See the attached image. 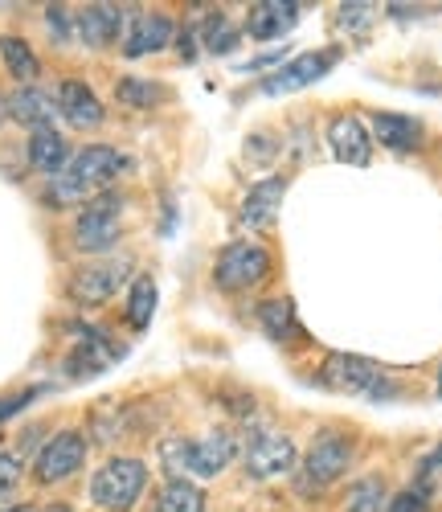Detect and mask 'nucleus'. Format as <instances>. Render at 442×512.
<instances>
[{
	"mask_svg": "<svg viewBox=\"0 0 442 512\" xmlns=\"http://www.w3.org/2000/svg\"><path fill=\"white\" fill-rule=\"evenodd\" d=\"M58 115H62L70 127H78V132H86V127H99L107 111H103L99 95L86 87V82L66 78L62 87H58Z\"/></svg>",
	"mask_w": 442,
	"mask_h": 512,
	"instance_id": "nucleus-15",
	"label": "nucleus"
},
{
	"mask_svg": "<svg viewBox=\"0 0 442 512\" xmlns=\"http://www.w3.org/2000/svg\"><path fill=\"white\" fill-rule=\"evenodd\" d=\"M438 398H442V369H438Z\"/></svg>",
	"mask_w": 442,
	"mask_h": 512,
	"instance_id": "nucleus-39",
	"label": "nucleus"
},
{
	"mask_svg": "<svg viewBox=\"0 0 442 512\" xmlns=\"http://www.w3.org/2000/svg\"><path fill=\"white\" fill-rule=\"evenodd\" d=\"M295 439L291 435H279V431H254L246 439V451H242V463H246V476L250 480H275V476H287L295 472Z\"/></svg>",
	"mask_w": 442,
	"mask_h": 512,
	"instance_id": "nucleus-7",
	"label": "nucleus"
},
{
	"mask_svg": "<svg viewBox=\"0 0 442 512\" xmlns=\"http://www.w3.org/2000/svg\"><path fill=\"white\" fill-rule=\"evenodd\" d=\"M123 152L107 148V144H91V148H82L66 160V168L58 177H50V209H70V205H86V201H95L99 193H107V185L119 177V168H123Z\"/></svg>",
	"mask_w": 442,
	"mask_h": 512,
	"instance_id": "nucleus-1",
	"label": "nucleus"
},
{
	"mask_svg": "<svg viewBox=\"0 0 442 512\" xmlns=\"http://www.w3.org/2000/svg\"><path fill=\"white\" fill-rule=\"evenodd\" d=\"M86 463V435L82 431H58L33 459V480L37 484H62Z\"/></svg>",
	"mask_w": 442,
	"mask_h": 512,
	"instance_id": "nucleus-10",
	"label": "nucleus"
},
{
	"mask_svg": "<svg viewBox=\"0 0 442 512\" xmlns=\"http://www.w3.org/2000/svg\"><path fill=\"white\" fill-rule=\"evenodd\" d=\"M373 17H377V5H361V0H352V5H340L336 25L344 33H352V37H365L369 25H373Z\"/></svg>",
	"mask_w": 442,
	"mask_h": 512,
	"instance_id": "nucleus-29",
	"label": "nucleus"
},
{
	"mask_svg": "<svg viewBox=\"0 0 442 512\" xmlns=\"http://www.w3.org/2000/svg\"><path fill=\"white\" fill-rule=\"evenodd\" d=\"M172 37H176L172 17H164V13H136V17H131V29H127V41H123V54L127 58L160 54Z\"/></svg>",
	"mask_w": 442,
	"mask_h": 512,
	"instance_id": "nucleus-16",
	"label": "nucleus"
},
{
	"mask_svg": "<svg viewBox=\"0 0 442 512\" xmlns=\"http://www.w3.org/2000/svg\"><path fill=\"white\" fill-rule=\"evenodd\" d=\"M144 488H148V467L140 459H131V455H119V459H107L95 472L91 500L103 512H127V508H136Z\"/></svg>",
	"mask_w": 442,
	"mask_h": 512,
	"instance_id": "nucleus-4",
	"label": "nucleus"
},
{
	"mask_svg": "<svg viewBox=\"0 0 442 512\" xmlns=\"http://www.w3.org/2000/svg\"><path fill=\"white\" fill-rule=\"evenodd\" d=\"M127 275H131V259H103L91 267H78L70 279V300L82 308H99L127 283Z\"/></svg>",
	"mask_w": 442,
	"mask_h": 512,
	"instance_id": "nucleus-9",
	"label": "nucleus"
},
{
	"mask_svg": "<svg viewBox=\"0 0 442 512\" xmlns=\"http://www.w3.org/2000/svg\"><path fill=\"white\" fill-rule=\"evenodd\" d=\"M9 119V99H0V123Z\"/></svg>",
	"mask_w": 442,
	"mask_h": 512,
	"instance_id": "nucleus-37",
	"label": "nucleus"
},
{
	"mask_svg": "<svg viewBox=\"0 0 442 512\" xmlns=\"http://www.w3.org/2000/svg\"><path fill=\"white\" fill-rule=\"evenodd\" d=\"M41 512H70V504H50V508H41Z\"/></svg>",
	"mask_w": 442,
	"mask_h": 512,
	"instance_id": "nucleus-38",
	"label": "nucleus"
},
{
	"mask_svg": "<svg viewBox=\"0 0 442 512\" xmlns=\"http://www.w3.org/2000/svg\"><path fill=\"white\" fill-rule=\"evenodd\" d=\"M0 512H41V508H33V504H13V508H0Z\"/></svg>",
	"mask_w": 442,
	"mask_h": 512,
	"instance_id": "nucleus-36",
	"label": "nucleus"
},
{
	"mask_svg": "<svg viewBox=\"0 0 442 512\" xmlns=\"http://www.w3.org/2000/svg\"><path fill=\"white\" fill-rule=\"evenodd\" d=\"M152 312H156V283H152V275H140L127 295V324L144 332L152 324Z\"/></svg>",
	"mask_w": 442,
	"mask_h": 512,
	"instance_id": "nucleus-26",
	"label": "nucleus"
},
{
	"mask_svg": "<svg viewBox=\"0 0 442 512\" xmlns=\"http://www.w3.org/2000/svg\"><path fill=\"white\" fill-rule=\"evenodd\" d=\"M336 62H340V50L299 54V58L283 62L271 78H262V91H267V95H291V91H303V87H312V82H320Z\"/></svg>",
	"mask_w": 442,
	"mask_h": 512,
	"instance_id": "nucleus-11",
	"label": "nucleus"
},
{
	"mask_svg": "<svg viewBox=\"0 0 442 512\" xmlns=\"http://www.w3.org/2000/svg\"><path fill=\"white\" fill-rule=\"evenodd\" d=\"M287 197V177H267L250 185V193L242 197V209H238V226L246 230H267L275 218H279V205Z\"/></svg>",
	"mask_w": 442,
	"mask_h": 512,
	"instance_id": "nucleus-13",
	"label": "nucleus"
},
{
	"mask_svg": "<svg viewBox=\"0 0 442 512\" xmlns=\"http://www.w3.org/2000/svg\"><path fill=\"white\" fill-rule=\"evenodd\" d=\"M271 271H275V259H271L267 246H258V242H230L226 250L217 254V263H213V283L221 291H250L258 283H267Z\"/></svg>",
	"mask_w": 442,
	"mask_h": 512,
	"instance_id": "nucleus-5",
	"label": "nucleus"
},
{
	"mask_svg": "<svg viewBox=\"0 0 442 512\" xmlns=\"http://www.w3.org/2000/svg\"><path fill=\"white\" fill-rule=\"evenodd\" d=\"M348 463H352V443L344 439V435H320L316 443H312V451L303 455V492H320V488H328V484H336L344 472H348Z\"/></svg>",
	"mask_w": 442,
	"mask_h": 512,
	"instance_id": "nucleus-8",
	"label": "nucleus"
},
{
	"mask_svg": "<svg viewBox=\"0 0 442 512\" xmlns=\"http://www.w3.org/2000/svg\"><path fill=\"white\" fill-rule=\"evenodd\" d=\"M78 332H82L78 345H74V353L66 357V373H70V377H95V373H103L115 357H123V349L111 345L107 332H99V328H78Z\"/></svg>",
	"mask_w": 442,
	"mask_h": 512,
	"instance_id": "nucleus-14",
	"label": "nucleus"
},
{
	"mask_svg": "<svg viewBox=\"0 0 442 512\" xmlns=\"http://www.w3.org/2000/svg\"><path fill=\"white\" fill-rule=\"evenodd\" d=\"M115 99L123 103V107H136V111H148V107H156V103H164L168 99V91L164 87H156V82H148V78H119V87H115Z\"/></svg>",
	"mask_w": 442,
	"mask_h": 512,
	"instance_id": "nucleus-27",
	"label": "nucleus"
},
{
	"mask_svg": "<svg viewBox=\"0 0 442 512\" xmlns=\"http://www.w3.org/2000/svg\"><path fill=\"white\" fill-rule=\"evenodd\" d=\"M37 394H46V386H29V390H21V394H5V398H0V422L13 418V414H21Z\"/></svg>",
	"mask_w": 442,
	"mask_h": 512,
	"instance_id": "nucleus-31",
	"label": "nucleus"
},
{
	"mask_svg": "<svg viewBox=\"0 0 442 512\" xmlns=\"http://www.w3.org/2000/svg\"><path fill=\"white\" fill-rule=\"evenodd\" d=\"M0 58H5V66H9V74L21 82V87H33V78L41 74V62H37V54H33V46L25 37H0Z\"/></svg>",
	"mask_w": 442,
	"mask_h": 512,
	"instance_id": "nucleus-22",
	"label": "nucleus"
},
{
	"mask_svg": "<svg viewBox=\"0 0 442 512\" xmlns=\"http://www.w3.org/2000/svg\"><path fill=\"white\" fill-rule=\"evenodd\" d=\"M123 234V197L119 193H99L86 201L74 218V246L82 254H107Z\"/></svg>",
	"mask_w": 442,
	"mask_h": 512,
	"instance_id": "nucleus-6",
	"label": "nucleus"
},
{
	"mask_svg": "<svg viewBox=\"0 0 442 512\" xmlns=\"http://www.w3.org/2000/svg\"><path fill=\"white\" fill-rule=\"evenodd\" d=\"M74 29L91 50H103L111 41H119V33H123V9L119 5H86L74 17Z\"/></svg>",
	"mask_w": 442,
	"mask_h": 512,
	"instance_id": "nucleus-18",
	"label": "nucleus"
},
{
	"mask_svg": "<svg viewBox=\"0 0 442 512\" xmlns=\"http://www.w3.org/2000/svg\"><path fill=\"white\" fill-rule=\"evenodd\" d=\"M234 455H238L234 431H205L201 439L172 435V439L160 443V463H164L168 480H185V476L213 480L234 463Z\"/></svg>",
	"mask_w": 442,
	"mask_h": 512,
	"instance_id": "nucleus-2",
	"label": "nucleus"
},
{
	"mask_svg": "<svg viewBox=\"0 0 442 512\" xmlns=\"http://www.w3.org/2000/svg\"><path fill=\"white\" fill-rule=\"evenodd\" d=\"M283 54H287V50H271V54H262V58H254V62H246V66H242V74H250V70H267V66H275V62H283Z\"/></svg>",
	"mask_w": 442,
	"mask_h": 512,
	"instance_id": "nucleus-34",
	"label": "nucleus"
},
{
	"mask_svg": "<svg viewBox=\"0 0 442 512\" xmlns=\"http://www.w3.org/2000/svg\"><path fill=\"white\" fill-rule=\"evenodd\" d=\"M66 160H70V148H66V140L54 132V127H41V132L29 136V164L37 168V173L58 177L66 168Z\"/></svg>",
	"mask_w": 442,
	"mask_h": 512,
	"instance_id": "nucleus-21",
	"label": "nucleus"
},
{
	"mask_svg": "<svg viewBox=\"0 0 442 512\" xmlns=\"http://www.w3.org/2000/svg\"><path fill=\"white\" fill-rule=\"evenodd\" d=\"M46 21H50V29L58 33V41H70V37H74V17L66 13V5H50Z\"/></svg>",
	"mask_w": 442,
	"mask_h": 512,
	"instance_id": "nucleus-32",
	"label": "nucleus"
},
{
	"mask_svg": "<svg viewBox=\"0 0 442 512\" xmlns=\"http://www.w3.org/2000/svg\"><path fill=\"white\" fill-rule=\"evenodd\" d=\"M328 144H332V156L340 164L365 168L373 160V136L365 132V123L357 115H332L328 119Z\"/></svg>",
	"mask_w": 442,
	"mask_h": 512,
	"instance_id": "nucleus-12",
	"label": "nucleus"
},
{
	"mask_svg": "<svg viewBox=\"0 0 442 512\" xmlns=\"http://www.w3.org/2000/svg\"><path fill=\"white\" fill-rule=\"evenodd\" d=\"M422 136H426V127L414 115H393V111L373 115V140H381V148L389 152H414Z\"/></svg>",
	"mask_w": 442,
	"mask_h": 512,
	"instance_id": "nucleus-20",
	"label": "nucleus"
},
{
	"mask_svg": "<svg viewBox=\"0 0 442 512\" xmlns=\"http://www.w3.org/2000/svg\"><path fill=\"white\" fill-rule=\"evenodd\" d=\"M385 504H389V496H385L381 476H361V480H352L348 492H344V512H381Z\"/></svg>",
	"mask_w": 442,
	"mask_h": 512,
	"instance_id": "nucleus-25",
	"label": "nucleus"
},
{
	"mask_svg": "<svg viewBox=\"0 0 442 512\" xmlns=\"http://www.w3.org/2000/svg\"><path fill=\"white\" fill-rule=\"evenodd\" d=\"M320 386L336 390V394H352V398H369V402H393L402 394L397 377L357 353H328L324 369H320Z\"/></svg>",
	"mask_w": 442,
	"mask_h": 512,
	"instance_id": "nucleus-3",
	"label": "nucleus"
},
{
	"mask_svg": "<svg viewBox=\"0 0 442 512\" xmlns=\"http://www.w3.org/2000/svg\"><path fill=\"white\" fill-rule=\"evenodd\" d=\"M201 46H205L209 54H230V50L238 46V29H234V21H230L226 13H209L205 25H201Z\"/></svg>",
	"mask_w": 442,
	"mask_h": 512,
	"instance_id": "nucleus-28",
	"label": "nucleus"
},
{
	"mask_svg": "<svg viewBox=\"0 0 442 512\" xmlns=\"http://www.w3.org/2000/svg\"><path fill=\"white\" fill-rule=\"evenodd\" d=\"M385 512H426V496H418L414 488H410V492H397V496L385 504Z\"/></svg>",
	"mask_w": 442,
	"mask_h": 512,
	"instance_id": "nucleus-33",
	"label": "nucleus"
},
{
	"mask_svg": "<svg viewBox=\"0 0 442 512\" xmlns=\"http://www.w3.org/2000/svg\"><path fill=\"white\" fill-rule=\"evenodd\" d=\"M193 41H197V33H193V29H185V33H181V41H176V46H181V54H185V58H193V54H197V46H193Z\"/></svg>",
	"mask_w": 442,
	"mask_h": 512,
	"instance_id": "nucleus-35",
	"label": "nucleus"
},
{
	"mask_svg": "<svg viewBox=\"0 0 442 512\" xmlns=\"http://www.w3.org/2000/svg\"><path fill=\"white\" fill-rule=\"evenodd\" d=\"M295 21H299V5H295V0H262V5H250V13H246V33L254 41H275Z\"/></svg>",
	"mask_w": 442,
	"mask_h": 512,
	"instance_id": "nucleus-17",
	"label": "nucleus"
},
{
	"mask_svg": "<svg viewBox=\"0 0 442 512\" xmlns=\"http://www.w3.org/2000/svg\"><path fill=\"white\" fill-rule=\"evenodd\" d=\"M9 115L17 119V123H25V127H33V132H41V127H50L54 123V115H58V99L46 91V87H17L13 95H9Z\"/></svg>",
	"mask_w": 442,
	"mask_h": 512,
	"instance_id": "nucleus-19",
	"label": "nucleus"
},
{
	"mask_svg": "<svg viewBox=\"0 0 442 512\" xmlns=\"http://www.w3.org/2000/svg\"><path fill=\"white\" fill-rule=\"evenodd\" d=\"M258 324H262V332H267L271 340H295L299 336V324H295V308H291V300H262L258 304Z\"/></svg>",
	"mask_w": 442,
	"mask_h": 512,
	"instance_id": "nucleus-23",
	"label": "nucleus"
},
{
	"mask_svg": "<svg viewBox=\"0 0 442 512\" xmlns=\"http://www.w3.org/2000/svg\"><path fill=\"white\" fill-rule=\"evenodd\" d=\"M21 484V459L9 455V451H0V504H5Z\"/></svg>",
	"mask_w": 442,
	"mask_h": 512,
	"instance_id": "nucleus-30",
	"label": "nucleus"
},
{
	"mask_svg": "<svg viewBox=\"0 0 442 512\" xmlns=\"http://www.w3.org/2000/svg\"><path fill=\"white\" fill-rule=\"evenodd\" d=\"M156 512H205V492L189 480H168L156 492Z\"/></svg>",
	"mask_w": 442,
	"mask_h": 512,
	"instance_id": "nucleus-24",
	"label": "nucleus"
}]
</instances>
